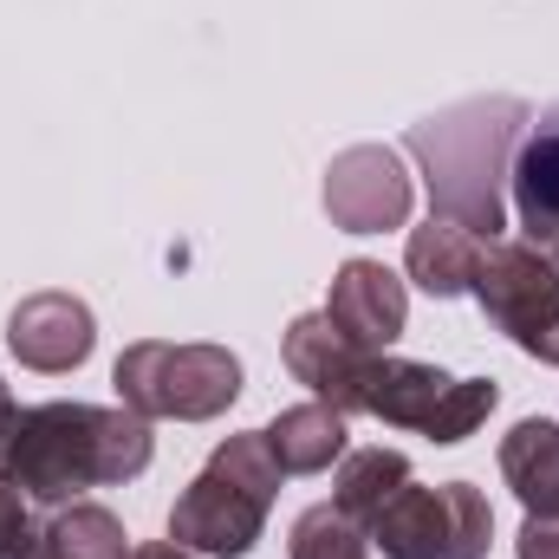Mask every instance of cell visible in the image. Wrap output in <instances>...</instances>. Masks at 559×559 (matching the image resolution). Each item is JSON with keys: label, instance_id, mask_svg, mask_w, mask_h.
Wrapping results in <instances>:
<instances>
[{"label": "cell", "instance_id": "6da1fadb", "mask_svg": "<svg viewBox=\"0 0 559 559\" xmlns=\"http://www.w3.org/2000/svg\"><path fill=\"white\" fill-rule=\"evenodd\" d=\"M534 124L527 98H462L449 111H429L404 131V150L417 156V176L429 189V215L468 228L475 241H501L508 228V169L521 131Z\"/></svg>", "mask_w": 559, "mask_h": 559}, {"label": "cell", "instance_id": "7a4b0ae2", "mask_svg": "<svg viewBox=\"0 0 559 559\" xmlns=\"http://www.w3.org/2000/svg\"><path fill=\"white\" fill-rule=\"evenodd\" d=\"M156 455V436L138 411H111V404H33L20 411L13 429L0 436V468L20 481L26 501L39 508H66L85 488H118L138 481Z\"/></svg>", "mask_w": 559, "mask_h": 559}, {"label": "cell", "instance_id": "3957f363", "mask_svg": "<svg viewBox=\"0 0 559 559\" xmlns=\"http://www.w3.org/2000/svg\"><path fill=\"white\" fill-rule=\"evenodd\" d=\"M280 481H286V468L274 462V449H267L261 429L228 436L209 455V468L176 495L169 540L189 547V554H202V559H248L261 547V534H267Z\"/></svg>", "mask_w": 559, "mask_h": 559}, {"label": "cell", "instance_id": "277c9868", "mask_svg": "<svg viewBox=\"0 0 559 559\" xmlns=\"http://www.w3.org/2000/svg\"><path fill=\"white\" fill-rule=\"evenodd\" d=\"M111 384L124 411L143 423H215L241 397V358L228 345H169V338H138L118 352Z\"/></svg>", "mask_w": 559, "mask_h": 559}, {"label": "cell", "instance_id": "5b68a950", "mask_svg": "<svg viewBox=\"0 0 559 559\" xmlns=\"http://www.w3.org/2000/svg\"><path fill=\"white\" fill-rule=\"evenodd\" d=\"M365 540L384 559H481L495 540V508L475 481H442V488L404 481L365 527Z\"/></svg>", "mask_w": 559, "mask_h": 559}, {"label": "cell", "instance_id": "8992f818", "mask_svg": "<svg viewBox=\"0 0 559 559\" xmlns=\"http://www.w3.org/2000/svg\"><path fill=\"white\" fill-rule=\"evenodd\" d=\"M468 293L495 319V332H508L527 358H540V365L559 371V267L540 248H527V241H488Z\"/></svg>", "mask_w": 559, "mask_h": 559}, {"label": "cell", "instance_id": "52a82bcc", "mask_svg": "<svg viewBox=\"0 0 559 559\" xmlns=\"http://www.w3.org/2000/svg\"><path fill=\"white\" fill-rule=\"evenodd\" d=\"M325 215L345 235H384L411 222V169L391 143H352L325 163Z\"/></svg>", "mask_w": 559, "mask_h": 559}, {"label": "cell", "instance_id": "ba28073f", "mask_svg": "<svg viewBox=\"0 0 559 559\" xmlns=\"http://www.w3.org/2000/svg\"><path fill=\"white\" fill-rule=\"evenodd\" d=\"M98 345V319L85 299L72 293H26L13 312H7V352L26 365V371H46V378H66L92 358Z\"/></svg>", "mask_w": 559, "mask_h": 559}, {"label": "cell", "instance_id": "9c48e42d", "mask_svg": "<svg viewBox=\"0 0 559 559\" xmlns=\"http://www.w3.org/2000/svg\"><path fill=\"white\" fill-rule=\"evenodd\" d=\"M325 319L365 345V352H391L404 338V319H411V293L404 280L391 274L384 261H345L332 274V293H325Z\"/></svg>", "mask_w": 559, "mask_h": 559}, {"label": "cell", "instance_id": "30bf717a", "mask_svg": "<svg viewBox=\"0 0 559 559\" xmlns=\"http://www.w3.org/2000/svg\"><path fill=\"white\" fill-rule=\"evenodd\" d=\"M280 358H286V371H293V384H306L319 404H332V411H358V371H365V345H352L325 312H299L293 325H286V338H280Z\"/></svg>", "mask_w": 559, "mask_h": 559}, {"label": "cell", "instance_id": "8fae6325", "mask_svg": "<svg viewBox=\"0 0 559 559\" xmlns=\"http://www.w3.org/2000/svg\"><path fill=\"white\" fill-rule=\"evenodd\" d=\"M508 195H514V215H521L527 248H540L559 267V105H547L521 131L514 169H508Z\"/></svg>", "mask_w": 559, "mask_h": 559}, {"label": "cell", "instance_id": "7c38bea8", "mask_svg": "<svg viewBox=\"0 0 559 559\" xmlns=\"http://www.w3.org/2000/svg\"><path fill=\"white\" fill-rule=\"evenodd\" d=\"M449 371L436 365H417V358H397V352H371L365 371H358V411L352 417H378L391 429H429L436 404L449 397Z\"/></svg>", "mask_w": 559, "mask_h": 559}, {"label": "cell", "instance_id": "4fadbf2b", "mask_svg": "<svg viewBox=\"0 0 559 559\" xmlns=\"http://www.w3.org/2000/svg\"><path fill=\"white\" fill-rule=\"evenodd\" d=\"M501 481L534 521H559V423L527 417L501 436Z\"/></svg>", "mask_w": 559, "mask_h": 559}, {"label": "cell", "instance_id": "5bb4252c", "mask_svg": "<svg viewBox=\"0 0 559 559\" xmlns=\"http://www.w3.org/2000/svg\"><path fill=\"white\" fill-rule=\"evenodd\" d=\"M481 248L488 241H475L468 228H455V222H423L411 228V248H404V267L417 280L429 299H462L468 286H475V267H481Z\"/></svg>", "mask_w": 559, "mask_h": 559}, {"label": "cell", "instance_id": "9a60e30c", "mask_svg": "<svg viewBox=\"0 0 559 559\" xmlns=\"http://www.w3.org/2000/svg\"><path fill=\"white\" fill-rule=\"evenodd\" d=\"M267 449H274V462L286 475H325L338 455H345V411H332V404H293V411H280L267 429Z\"/></svg>", "mask_w": 559, "mask_h": 559}, {"label": "cell", "instance_id": "2e32d148", "mask_svg": "<svg viewBox=\"0 0 559 559\" xmlns=\"http://www.w3.org/2000/svg\"><path fill=\"white\" fill-rule=\"evenodd\" d=\"M411 481V455L404 449H345L338 455V481H332V508L352 521V527H371L384 514V501Z\"/></svg>", "mask_w": 559, "mask_h": 559}, {"label": "cell", "instance_id": "e0dca14e", "mask_svg": "<svg viewBox=\"0 0 559 559\" xmlns=\"http://www.w3.org/2000/svg\"><path fill=\"white\" fill-rule=\"evenodd\" d=\"M39 534H46L66 559H131L124 521H118L111 508H98V501H66V508H52V521H46Z\"/></svg>", "mask_w": 559, "mask_h": 559}, {"label": "cell", "instance_id": "ac0fdd59", "mask_svg": "<svg viewBox=\"0 0 559 559\" xmlns=\"http://www.w3.org/2000/svg\"><path fill=\"white\" fill-rule=\"evenodd\" d=\"M286 554L293 559H371V547H365V527H352L332 501H319V508H306L293 521Z\"/></svg>", "mask_w": 559, "mask_h": 559}, {"label": "cell", "instance_id": "d6986e66", "mask_svg": "<svg viewBox=\"0 0 559 559\" xmlns=\"http://www.w3.org/2000/svg\"><path fill=\"white\" fill-rule=\"evenodd\" d=\"M495 404H501V384H495V378H455V384H449V397L436 404V417H429L423 436H429V442H442V449H449V442H468V436L488 423Z\"/></svg>", "mask_w": 559, "mask_h": 559}, {"label": "cell", "instance_id": "ffe728a7", "mask_svg": "<svg viewBox=\"0 0 559 559\" xmlns=\"http://www.w3.org/2000/svg\"><path fill=\"white\" fill-rule=\"evenodd\" d=\"M33 534V501L20 495V481L0 468V554L13 547V540H26Z\"/></svg>", "mask_w": 559, "mask_h": 559}, {"label": "cell", "instance_id": "44dd1931", "mask_svg": "<svg viewBox=\"0 0 559 559\" xmlns=\"http://www.w3.org/2000/svg\"><path fill=\"white\" fill-rule=\"evenodd\" d=\"M521 559H559V521H534L521 527Z\"/></svg>", "mask_w": 559, "mask_h": 559}, {"label": "cell", "instance_id": "7402d4cb", "mask_svg": "<svg viewBox=\"0 0 559 559\" xmlns=\"http://www.w3.org/2000/svg\"><path fill=\"white\" fill-rule=\"evenodd\" d=\"M0 559H66V554H59L46 534H26V540H13V547H7Z\"/></svg>", "mask_w": 559, "mask_h": 559}, {"label": "cell", "instance_id": "603a6c76", "mask_svg": "<svg viewBox=\"0 0 559 559\" xmlns=\"http://www.w3.org/2000/svg\"><path fill=\"white\" fill-rule=\"evenodd\" d=\"M131 559H202V554H189L176 540H150V547H131Z\"/></svg>", "mask_w": 559, "mask_h": 559}, {"label": "cell", "instance_id": "cb8c5ba5", "mask_svg": "<svg viewBox=\"0 0 559 559\" xmlns=\"http://www.w3.org/2000/svg\"><path fill=\"white\" fill-rule=\"evenodd\" d=\"M13 417H20V404H13V391H7V384H0V436H7V429H13Z\"/></svg>", "mask_w": 559, "mask_h": 559}]
</instances>
